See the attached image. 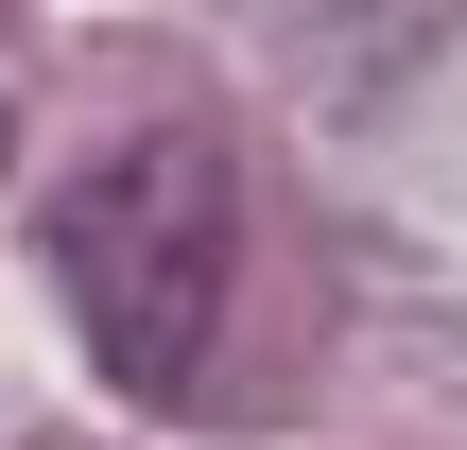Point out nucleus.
<instances>
[{"label": "nucleus", "instance_id": "obj_1", "mask_svg": "<svg viewBox=\"0 0 467 450\" xmlns=\"http://www.w3.org/2000/svg\"><path fill=\"white\" fill-rule=\"evenodd\" d=\"M52 277L69 330L121 399H191L225 347V277H243V173L225 139H121L52 191Z\"/></svg>", "mask_w": 467, "mask_h": 450}]
</instances>
